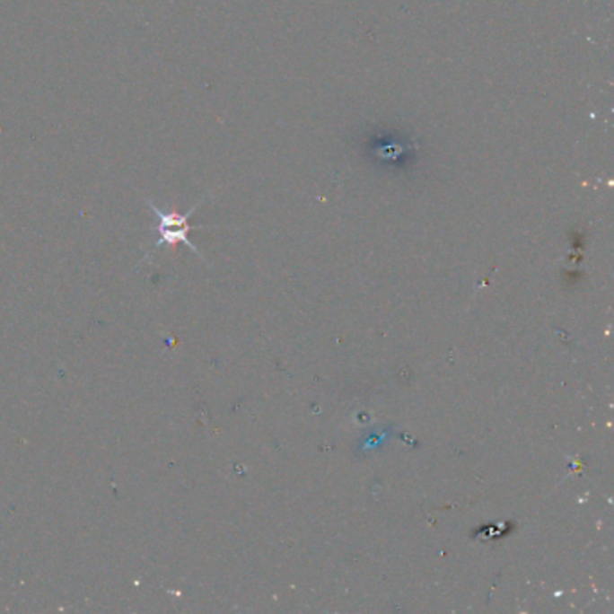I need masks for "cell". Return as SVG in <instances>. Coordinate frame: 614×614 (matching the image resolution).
<instances>
[{
	"instance_id": "cell-1",
	"label": "cell",
	"mask_w": 614,
	"mask_h": 614,
	"mask_svg": "<svg viewBox=\"0 0 614 614\" xmlns=\"http://www.w3.org/2000/svg\"><path fill=\"white\" fill-rule=\"evenodd\" d=\"M206 198H200L188 213H184V215H180V213H177V211H162L161 207H157L150 198H146L145 197V202L148 204V207L154 211V215H155V225H152L150 227V231H154L155 234H157V238H155V241H154V245H152V250H150V254L148 256H145L143 259H141V263L143 261H146L152 254H154V250H157L159 247H175V245H179V243H184L186 247H189L195 254H198L200 258H202V254L198 252V249L191 243V240H189V232L193 231V229H202V225H189V218H191V215L198 209V206L204 202Z\"/></svg>"
}]
</instances>
